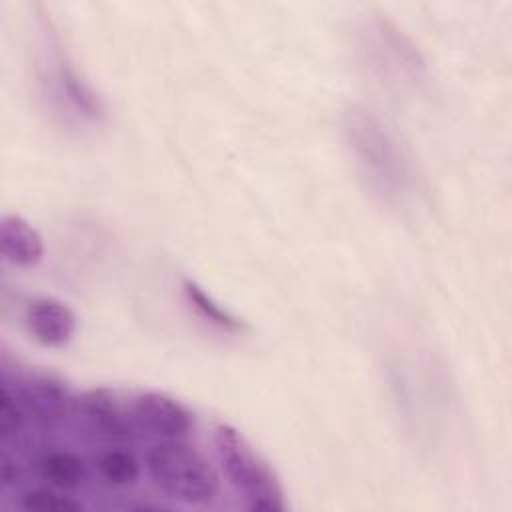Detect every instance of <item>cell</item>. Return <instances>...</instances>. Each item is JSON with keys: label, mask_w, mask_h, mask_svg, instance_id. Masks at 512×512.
<instances>
[{"label": "cell", "mask_w": 512, "mask_h": 512, "mask_svg": "<svg viewBox=\"0 0 512 512\" xmlns=\"http://www.w3.org/2000/svg\"><path fill=\"white\" fill-rule=\"evenodd\" d=\"M344 138L366 188L384 204L402 206L416 190V174L406 148L370 108L352 104L344 112Z\"/></svg>", "instance_id": "obj_1"}, {"label": "cell", "mask_w": 512, "mask_h": 512, "mask_svg": "<svg viewBox=\"0 0 512 512\" xmlns=\"http://www.w3.org/2000/svg\"><path fill=\"white\" fill-rule=\"evenodd\" d=\"M212 440L224 476L246 508L258 512H278L286 508L278 474L240 430L218 422Z\"/></svg>", "instance_id": "obj_2"}, {"label": "cell", "mask_w": 512, "mask_h": 512, "mask_svg": "<svg viewBox=\"0 0 512 512\" xmlns=\"http://www.w3.org/2000/svg\"><path fill=\"white\" fill-rule=\"evenodd\" d=\"M40 84L52 106L78 122H98L104 116V104L90 82L78 72L64 50L52 22L42 18L40 28Z\"/></svg>", "instance_id": "obj_3"}, {"label": "cell", "mask_w": 512, "mask_h": 512, "mask_svg": "<svg viewBox=\"0 0 512 512\" xmlns=\"http://www.w3.org/2000/svg\"><path fill=\"white\" fill-rule=\"evenodd\" d=\"M144 466L152 482L170 498L206 504L218 492V472L208 458L182 440H162L148 448Z\"/></svg>", "instance_id": "obj_4"}, {"label": "cell", "mask_w": 512, "mask_h": 512, "mask_svg": "<svg viewBox=\"0 0 512 512\" xmlns=\"http://www.w3.org/2000/svg\"><path fill=\"white\" fill-rule=\"evenodd\" d=\"M364 50L376 72L400 88L418 86L426 76V60L416 44L390 20L376 18L366 28Z\"/></svg>", "instance_id": "obj_5"}, {"label": "cell", "mask_w": 512, "mask_h": 512, "mask_svg": "<svg viewBox=\"0 0 512 512\" xmlns=\"http://www.w3.org/2000/svg\"><path fill=\"white\" fill-rule=\"evenodd\" d=\"M78 412L84 426L98 438L110 442H128L136 436L138 422L132 404L126 406L114 390L92 388L78 398Z\"/></svg>", "instance_id": "obj_6"}, {"label": "cell", "mask_w": 512, "mask_h": 512, "mask_svg": "<svg viewBox=\"0 0 512 512\" xmlns=\"http://www.w3.org/2000/svg\"><path fill=\"white\" fill-rule=\"evenodd\" d=\"M4 384L16 394L26 414L34 416L42 424H56L64 420L74 408V400L68 386L52 374L26 372L20 378H16L14 388L6 380Z\"/></svg>", "instance_id": "obj_7"}, {"label": "cell", "mask_w": 512, "mask_h": 512, "mask_svg": "<svg viewBox=\"0 0 512 512\" xmlns=\"http://www.w3.org/2000/svg\"><path fill=\"white\" fill-rule=\"evenodd\" d=\"M132 412L140 430H146L162 440H182L194 426V412L180 400L164 392H140L132 400Z\"/></svg>", "instance_id": "obj_8"}, {"label": "cell", "mask_w": 512, "mask_h": 512, "mask_svg": "<svg viewBox=\"0 0 512 512\" xmlns=\"http://www.w3.org/2000/svg\"><path fill=\"white\" fill-rule=\"evenodd\" d=\"M24 320L32 338L50 348L66 346L76 332L74 310L66 302L52 296L34 298L26 306Z\"/></svg>", "instance_id": "obj_9"}, {"label": "cell", "mask_w": 512, "mask_h": 512, "mask_svg": "<svg viewBox=\"0 0 512 512\" xmlns=\"http://www.w3.org/2000/svg\"><path fill=\"white\" fill-rule=\"evenodd\" d=\"M0 252L12 266L30 268L42 260L44 242L24 216L8 212L0 220Z\"/></svg>", "instance_id": "obj_10"}, {"label": "cell", "mask_w": 512, "mask_h": 512, "mask_svg": "<svg viewBox=\"0 0 512 512\" xmlns=\"http://www.w3.org/2000/svg\"><path fill=\"white\" fill-rule=\"evenodd\" d=\"M38 474L54 488L72 490L84 484L88 478V466L84 458L66 448L46 450L38 462Z\"/></svg>", "instance_id": "obj_11"}, {"label": "cell", "mask_w": 512, "mask_h": 512, "mask_svg": "<svg viewBox=\"0 0 512 512\" xmlns=\"http://www.w3.org/2000/svg\"><path fill=\"white\" fill-rule=\"evenodd\" d=\"M182 292H184L188 306L210 326H214L222 332H230V334H238L248 328L242 318H238L236 314L226 310L222 304H218L198 282L186 278L182 282Z\"/></svg>", "instance_id": "obj_12"}, {"label": "cell", "mask_w": 512, "mask_h": 512, "mask_svg": "<svg viewBox=\"0 0 512 512\" xmlns=\"http://www.w3.org/2000/svg\"><path fill=\"white\" fill-rule=\"evenodd\" d=\"M94 464H96L98 476L110 486H130L140 476L138 458L122 446L102 450L96 456Z\"/></svg>", "instance_id": "obj_13"}, {"label": "cell", "mask_w": 512, "mask_h": 512, "mask_svg": "<svg viewBox=\"0 0 512 512\" xmlns=\"http://www.w3.org/2000/svg\"><path fill=\"white\" fill-rule=\"evenodd\" d=\"M20 506L34 512H78L84 508L82 502L66 496L60 488H34L22 494Z\"/></svg>", "instance_id": "obj_14"}, {"label": "cell", "mask_w": 512, "mask_h": 512, "mask_svg": "<svg viewBox=\"0 0 512 512\" xmlns=\"http://www.w3.org/2000/svg\"><path fill=\"white\" fill-rule=\"evenodd\" d=\"M26 420V410L18 402L16 394L2 382V394H0V438L2 442H8L10 438L18 436Z\"/></svg>", "instance_id": "obj_15"}]
</instances>
